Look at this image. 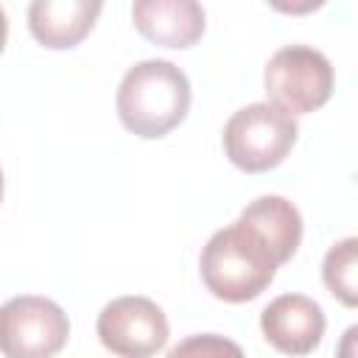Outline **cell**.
Listing matches in <instances>:
<instances>
[{"label": "cell", "mask_w": 358, "mask_h": 358, "mask_svg": "<svg viewBox=\"0 0 358 358\" xmlns=\"http://www.w3.org/2000/svg\"><path fill=\"white\" fill-rule=\"evenodd\" d=\"M120 123L143 137L157 140L176 129L190 109V81L168 59H145L126 70L117 87Z\"/></svg>", "instance_id": "1"}, {"label": "cell", "mask_w": 358, "mask_h": 358, "mask_svg": "<svg viewBox=\"0 0 358 358\" xmlns=\"http://www.w3.org/2000/svg\"><path fill=\"white\" fill-rule=\"evenodd\" d=\"M199 266L213 296L224 302H249L268 288L280 263L246 224L235 221L210 235Z\"/></svg>", "instance_id": "2"}, {"label": "cell", "mask_w": 358, "mask_h": 358, "mask_svg": "<svg viewBox=\"0 0 358 358\" xmlns=\"http://www.w3.org/2000/svg\"><path fill=\"white\" fill-rule=\"evenodd\" d=\"M299 126L291 115L280 112L268 101L238 109L224 126V151L232 165L246 173L277 168L294 148Z\"/></svg>", "instance_id": "3"}, {"label": "cell", "mask_w": 358, "mask_h": 358, "mask_svg": "<svg viewBox=\"0 0 358 358\" xmlns=\"http://www.w3.org/2000/svg\"><path fill=\"white\" fill-rule=\"evenodd\" d=\"M268 103L285 115H305L333 95V64L310 45H282L263 73Z\"/></svg>", "instance_id": "4"}, {"label": "cell", "mask_w": 358, "mask_h": 358, "mask_svg": "<svg viewBox=\"0 0 358 358\" xmlns=\"http://www.w3.org/2000/svg\"><path fill=\"white\" fill-rule=\"evenodd\" d=\"M67 336L70 319L48 296L22 294L0 305V352L6 358H53Z\"/></svg>", "instance_id": "5"}, {"label": "cell", "mask_w": 358, "mask_h": 358, "mask_svg": "<svg viewBox=\"0 0 358 358\" xmlns=\"http://www.w3.org/2000/svg\"><path fill=\"white\" fill-rule=\"evenodd\" d=\"M98 338L120 358H151L168 341L165 310L140 294L117 296L98 313Z\"/></svg>", "instance_id": "6"}, {"label": "cell", "mask_w": 358, "mask_h": 358, "mask_svg": "<svg viewBox=\"0 0 358 358\" xmlns=\"http://www.w3.org/2000/svg\"><path fill=\"white\" fill-rule=\"evenodd\" d=\"M263 338L285 355H308L324 336V313L305 294H280L260 313Z\"/></svg>", "instance_id": "7"}, {"label": "cell", "mask_w": 358, "mask_h": 358, "mask_svg": "<svg viewBox=\"0 0 358 358\" xmlns=\"http://www.w3.org/2000/svg\"><path fill=\"white\" fill-rule=\"evenodd\" d=\"M131 20L145 39L162 48H190L204 34V8L196 0H137Z\"/></svg>", "instance_id": "8"}, {"label": "cell", "mask_w": 358, "mask_h": 358, "mask_svg": "<svg viewBox=\"0 0 358 358\" xmlns=\"http://www.w3.org/2000/svg\"><path fill=\"white\" fill-rule=\"evenodd\" d=\"M101 0H34L28 6V28L45 48H76L95 25Z\"/></svg>", "instance_id": "9"}, {"label": "cell", "mask_w": 358, "mask_h": 358, "mask_svg": "<svg viewBox=\"0 0 358 358\" xmlns=\"http://www.w3.org/2000/svg\"><path fill=\"white\" fill-rule=\"evenodd\" d=\"M241 224H246L277 257V263L282 266L285 260L294 257V252L299 249L302 241V215L299 210L282 199V196H260L252 204L243 207V213L238 215Z\"/></svg>", "instance_id": "10"}, {"label": "cell", "mask_w": 358, "mask_h": 358, "mask_svg": "<svg viewBox=\"0 0 358 358\" xmlns=\"http://www.w3.org/2000/svg\"><path fill=\"white\" fill-rule=\"evenodd\" d=\"M322 277L333 296L355 308L358 302V241L352 235L327 249L324 263H322Z\"/></svg>", "instance_id": "11"}, {"label": "cell", "mask_w": 358, "mask_h": 358, "mask_svg": "<svg viewBox=\"0 0 358 358\" xmlns=\"http://www.w3.org/2000/svg\"><path fill=\"white\" fill-rule=\"evenodd\" d=\"M165 358H246L241 344L218 333H196L168 350Z\"/></svg>", "instance_id": "12"}, {"label": "cell", "mask_w": 358, "mask_h": 358, "mask_svg": "<svg viewBox=\"0 0 358 358\" xmlns=\"http://www.w3.org/2000/svg\"><path fill=\"white\" fill-rule=\"evenodd\" d=\"M6 36H8V20H6V11L0 8V50L6 48Z\"/></svg>", "instance_id": "13"}, {"label": "cell", "mask_w": 358, "mask_h": 358, "mask_svg": "<svg viewBox=\"0 0 358 358\" xmlns=\"http://www.w3.org/2000/svg\"><path fill=\"white\" fill-rule=\"evenodd\" d=\"M0 201H3V171H0Z\"/></svg>", "instance_id": "14"}]
</instances>
